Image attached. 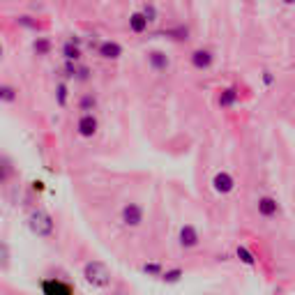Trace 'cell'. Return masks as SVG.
<instances>
[{"label": "cell", "mask_w": 295, "mask_h": 295, "mask_svg": "<svg viewBox=\"0 0 295 295\" xmlns=\"http://www.w3.org/2000/svg\"><path fill=\"white\" fill-rule=\"evenodd\" d=\"M240 102V93H238V88H224L222 95H219V106H224V109H231Z\"/></svg>", "instance_id": "cell-12"}, {"label": "cell", "mask_w": 295, "mask_h": 295, "mask_svg": "<svg viewBox=\"0 0 295 295\" xmlns=\"http://www.w3.org/2000/svg\"><path fill=\"white\" fill-rule=\"evenodd\" d=\"M141 270H143L145 274H150V277H162V272H164L159 263H145V265H143Z\"/></svg>", "instance_id": "cell-22"}, {"label": "cell", "mask_w": 295, "mask_h": 295, "mask_svg": "<svg viewBox=\"0 0 295 295\" xmlns=\"http://www.w3.org/2000/svg\"><path fill=\"white\" fill-rule=\"evenodd\" d=\"M33 49H35V53L37 55H49L51 49H53V44H51L49 37H37L33 42Z\"/></svg>", "instance_id": "cell-16"}, {"label": "cell", "mask_w": 295, "mask_h": 295, "mask_svg": "<svg viewBox=\"0 0 295 295\" xmlns=\"http://www.w3.org/2000/svg\"><path fill=\"white\" fill-rule=\"evenodd\" d=\"M97 129H99V122L93 113H83L77 120V131H79V136H83V138H93L97 134Z\"/></svg>", "instance_id": "cell-5"}, {"label": "cell", "mask_w": 295, "mask_h": 295, "mask_svg": "<svg viewBox=\"0 0 295 295\" xmlns=\"http://www.w3.org/2000/svg\"><path fill=\"white\" fill-rule=\"evenodd\" d=\"M162 35H166V37L175 39V42H185V39L189 37V30H187L185 26H178V28H169V30H164Z\"/></svg>", "instance_id": "cell-18"}, {"label": "cell", "mask_w": 295, "mask_h": 295, "mask_svg": "<svg viewBox=\"0 0 295 295\" xmlns=\"http://www.w3.org/2000/svg\"><path fill=\"white\" fill-rule=\"evenodd\" d=\"M212 189L217 194H222V196H226V194H231L235 189V178L231 173H226V171H219L212 178Z\"/></svg>", "instance_id": "cell-7"}, {"label": "cell", "mask_w": 295, "mask_h": 295, "mask_svg": "<svg viewBox=\"0 0 295 295\" xmlns=\"http://www.w3.org/2000/svg\"><path fill=\"white\" fill-rule=\"evenodd\" d=\"M129 28H131V33H136V35H143L148 30V19L143 17V12H134L129 17Z\"/></svg>", "instance_id": "cell-13"}, {"label": "cell", "mask_w": 295, "mask_h": 295, "mask_svg": "<svg viewBox=\"0 0 295 295\" xmlns=\"http://www.w3.org/2000/svg\"><path fill=\"white\" fill-rule=\"evenodd\" d=\"M95 104H97V99H95L93 95H83L81 102H79V109L88 113V111H93V109H95Z\"/></svg>", "instance_id": "cell-21"}, {"label": "cell", "mask_w": 295, "mask_h": 295, "mask_svg": "<svg viewBox=\"0 0 295 295\" xmlns=\"http://www.w3.org/2000/svg\"><path fill=\"white\" fill-rule=\"evenodd\" d=\"M5 180H7V166L0 162V185H3Z\"/></svg>", "instance_id": "cell-27"}, {"label": "cell", "mask_w": 295, "mask_h": 295, "mask_svg": "<svg viewBox=\"0 0 295 295\" xmlns=\"http://www.w3.org/2000/svg\"><path fill=\"white\" fill-rule=\"evenodd\" d=\"M263 83H265V86H272V83H274V77L270 74V71H265V74H263Z\"/></svg>", "instance_id": "cell-28"}, {"label": "cell", "mask_w": 295, "mask_h": 295, "mask_svg": "<svg viewBox=\"0 0 295 295\" xmlns=\"http://www.w3.org/2000/svg\"><path fill=\"white\" fill-rule=\"evenodd\" d=\"M19 93L14 86H3L0 83V102H7V104H12V102H17Z\"/></svg>", "instance_id": "cell-19"}, {"label": "cell", "mask_w": 295, "mask_h": 295, "mask_svg": "<svg viewBox=\"0 0 295 295\" xmlns=\"http://www.w3.org/2000/svg\"><path fill=\"white\" fill-rule=\"evenodd\" d=\"M178 242H180L182 249H194V247H198V242H201L198 229L194 224H185L180 229V233H178Z\"/></svg>", "instance_id": "cell-4"}, {"label": "cell", "mask_w": 295, "mask_h": 295, "mask_svg": "<svg viewBox=\"0 0 295 295\" xmlns=\"http://www.w3.org/2000/svg\"><path fill=\"white\" fill-rule=\"evenodd\" d=\"M42 293L44 295H74V288L67 281H62V279H44Z\"/></svg>", "instance_id": "cell-6"}, {"label": "cell", "mask_w": 295, "mask_h": 295, "mask_svg": "<svg viewBox=\"0 0 295 295\" xmlns=\"http://www.w3.org/2000/svg\"><path fill=\"white\" fill-rule=\"evenodd\" d=\"M97 53L104 58V60H118L122 55V46L118 42H102L97 46Z\"/></svg>", "instance_id": "cell-9"}, {"label": "cell", "mask_w": 295, "mask_h": 295, "mask_svg": "<svg viewBox=\"0 0 295 295\" xmlns=\"http://www.w3.org/2000/svg\"><path fill=\"white\" fill-rule=\"evenodd\" d=\"M182 277H185V270L182 268H171V270H166V272H162L159 279H162L164 284H178Z\"/></svg>", "instance_id": "cell-15"}, {"label": "cell", "mask_w": 295, "mask_h": 295, "mask_svg": "<svg viewBox=\"0 0 295 295\" xmlns=\"http://www.w3.org/2000/svg\"><path fill=\"white\" fill-rule=\"evenodd\" d=\"M62 55H65V60L74 62L81 58V49H79V44L74 42H65V46H62Z\"/></svg>", "instance_id": "cell-17"}, {"label": "cell", "mask_w": 295, "mask_h": 295, "mask_svg": "<svg viewBox=\"0 0 295 295\" xmlns=\"http://www.w3.org/2000/svg\"><path fill=\"white\" fill-rule=\"evenodd\" d=\"M77 81H88V79H90V69H88V67H77Z\"/></svg>", "instance_id": "cell-25"}, {"label": "cell", "mask_w": 295, "mask_h": 295, "mask_svg": "<svg viewBox=\"0 0 295 295\" xmlns=\"http://www.w3.org/2000/svg\"><path fill=\"white\" fill-rule=\"evenodd\" d=\"M3 55H5V49H3V44H0V58H3Z\"/></svg>", "instance_id": "cell-29"}, {"label": "cell", "mask_w": 295, "mask_h": 295, "mask_svg": "<svg viewBox=\"0 0 295 295\" xmlns=\"http://www.w3.org/2000/svg\"><path fill=\"white\" fill-rule=\"evenodd\" d=\"M28 229L33 231L37 238H51L53 235V217L44 210H35L28 217Z\"/></svg>", "instance_id": "cell-2"}, {"label": "cell", "mask_w": 295, "mask_h": 295, "mask_svg": "<svg viewBox=\"0 0 295 295\" xmlns=\"http://www.w3.org/2000/svg\"><path fill=\"white\" fill-rule=\"evenodd\" d=\"M83 279L95 288H106L111 286V270L102 261H88L83 265Z\"/></svg>", "instance_id": "cell-1"}, {"label": "cell", "mask_w": 295, "mask_h": 295, "mask_svg": "<svg viewBox=\"0 0 295 295\" xmlns=\"http://www.w3.org/2000/svg\"><path fill=\"white\" fill-rule=\"evenodd\" d=\"M143 17H145L148 19V23H153V21H157V7H155V5H150V3H148V5L145 7H143Z\"/></svg>", "instance_id": "cell-24"}, {"label": "cell", "mask_w": 295, "mask_h": 295, "mask_svg": "<svg viewBox=\"0 0 295 295\" xmlns=\"http://www.w3.org/2000/svg\"><path fill=\"white\" fill-rule=\"evenodd\" d=\"M256 208H258V214H261L263 219H274L279 214V201L272 196H261L256 201Z\"/></svg>", "instance_id": "cell-8"}, {"label": "cell", "mask_w": 295, "mask_h": 295, "mask_svg": "<svg viewBox=\"0 0 295 295\" xmlns=\"http://www.w3.org/2000/svg\"><path fill=\"white\" fill-rule=\"evenodd\" d=\"M17 21L21 23V26H26V28H37V21H33L30 17H19Z\"/></svg>", "instance_id": "cell-26"}, {"label": "cell", "mask_w": 295, "mask_h": 295, "mask_svg": "<svg viewBox=\"0 0 295 295\" xmlns=\"http://www.w3.org/2000/svg\"><path fill=\"white\" fill-rule=\"evenodd\" d=\"M10 258H12V254H10V245L0 240V268H7V265H10Z\"/></svg>", "instance_id": "cell-20"}, {"label": "cell", "mask_w": 295, "mask_h": 295, "mask_svg": "<svg viewBox=\"0 0 295 295\" xmlns=\"http://www.w3.org/2000/svg\"><path fill=\"white\" fill-rule=\"evenodd\" d=\"M148 62H150V67H153L155 71H166L171 67L169 55H166L164 51H150V53H148Z\"/></svg>", "instance_id": "cell-11"}, {"label": "cell", "mask_w": 295, "mask_h": 295, "mask_svg": "<svg viewBox=\"0 0 295 295\" xmlns=\"http://www.w3.org/2000/svg\"><path fill=\"white\" fill-rule=\"evenodd\" d=\"M235 256L240 258V263L249 265V268H254V265H256V256H254V254L249 252L245 245H238V249H235Z\"/></svg>", "instance_id": "cell-14"}, {"label": "cell", "mask_w": 295, "mask_h": 295, "mask_svg": "<svg viewBox=\"0 0 295 295\" xmlns=\"http://www.w3.org/2000/svg\"><path fill=\"white\" fill-rule=\"evenodd\" d=\"M55 99H58L60 106L67 104V86L65 83H58V88H55Z\"/></svg>", "instance_id": "cell-23"}, {"label": "cell", "mask_w": 295, "mask_h": 295, "mask_svg": "<svg viewBox=\"0 0 295 295\" xmlns=\"http://www.w3.org/2000/svg\"><path fill=\"white\" fill-rule=\"evenodd\" d=\"M286 5H295V0H284Z\"/></svg>", "instance_id": "cell-30"}, {"label": "cell", "mask_w": 295, "mask_h": 295, "mask_svg": "<svg viewBox=\"0 0 295 295\" xmlns=\"http://www.w3.org/2000/svg\"><path fill=\"white\" fill-rule=\"evenodd\" d=\"M143 217H145V210L138 203H125L120 210V222L127 229H138L143 224Z\"/></svg>", "instance_id": "cell-3"}, {"label": "cell", "mask_w": 295, "mask_h": 295, "mask_svg": "<svg viewBox=\"0 0 295 295\" xmlns=\"http://www.w3.org/2000/svg\"><path fill=\"white\" fill-rule=\"evenodd\" d=\"M212 60H214V55L208 49H196L191 53V65L196 67V69H208L212 65Z\"/></svg>", "instance_id": "cell-10"}]
</instances>
